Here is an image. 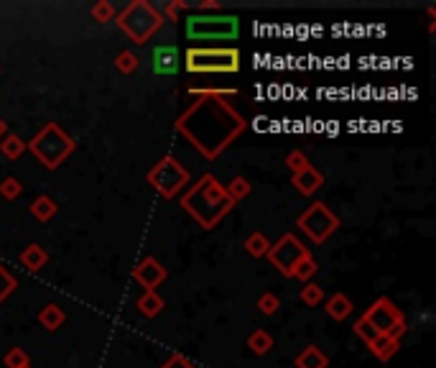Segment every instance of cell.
Instances as JSON below:
<instances>
[{"label": "cell", "mask_w": 436, "mask_h": 368, "mask_svg": "<svg viewBox=\"0 0 436 368\" xmlns=\"http://www.w3.org/2000/svg\"><path fill=\"white\" fill-rule=\"evenodd\" d=\"M21 195H24V184H21V179L6 177L3 182H0V197H3V200L13 203V200H19Z\"/></svg>", "instance_id": "cell-30"}, {"label": "cell", "mask_w": 436, "mask_h": 368, "mask_svg": "<svg viewBox=\"0 0 436 368\" xmlns=\"http://www.w3.org/2000/svg\"><path fill=\"white\" fill-rule=\"evenodd\" d=\"M355 335H358L365 345H370V343H373V340L378 337V332H375V327L368 325V322H365V320L360 317L358 322H355Z\"/></svg>", "instance_id": "cell-35"}, {"label": "cell", "mask_w": 436, "mask_h": 368, "mask_svg": "<svg viewBox=\"0 0 436 368\" xmlns=\"http://www.w3.org/2000/svg\"><path fill=\"white\" fill-rule=\"evenodd\" d=\"M26 141L21 138L19 133H8L3 141H0V153L6 156V159H11V161H16V159H21L26 153Z\"/></svg>", "instance_id": "cell-21"}, {"label": "cell", "mask_w": 436, "mask_h": 368, "mask_svg": "<svg viewBox=\"0 0 436 368\" xmlns=\"http://www.w3.org/2000/svg\"><path fill=\"white\" fill-rule=\"evenodd\" d=\"M286 166H289L291 177H294V174L303 172V169L309 166V159H306V153L303 151H291L289 156H286Z\"/></svg>", "instance_id": "cell-34"}, {"label": "cell", "mask_w": 436, "mask_h": 368, "mask_svg": "<svg viewBox=\"0 0 436 368\" xmlns=\"http://www.w3.org/2000/svg\"><path fill=\"white\" fill-rule=\"evenodd\" d=\"M199 8H202V11H204V13H209V11H212V13H217L222 6H219L217 0H204V3H199Z\"/></svg>", "instance_id": "cell-38"}, {"label": "cell", "mask_w": 436, "mask_h": 368, "mask_svg": "<svg viewBox=\"0 0 436 368\" xmlns=\"http://www.w3.org/2000/svg\"><path fill=\"white\" fill-rule=\"evenodd\" d=\"M151 69L158 77H174L182 69V54L174 44H158L151 51Z\"/></svg>", "instance_id": "cell-11"}, {"label": "cell", "mask_w": 436, "mask_h": 368, "mask_svg": "<svg viewBox=\"0 0 436 368\" xmlns=\"http://www.w3.org/2000/svg\"><path fill=\"white\" fill-rule=\"evenodd\" d=\"M301 302L306 307H319L321 302H324V289L314 282H306L301 287Z\"/></svg>", "instance_id": "cell-29"}, {"label": "cell", "mask_w": 436, "mask_h": 368, "mask_svg": "<svg viewBox=\"0 0 436 368\" xmlns=\"http://www.w3.org/2000/svg\"><path fill=\"white\" fill-rule=\"evenodd\" d=\"M248 348L253 350L255 356H266L268 350L273 348V335L268 330H253L250 332V337H248Z\"/></svg>", "instance_id": "cell-24"}, {"label": "cell", "mask_w": 436, "mask_h": 368, "mask_svg": "<svg viewBox=\"0 0 436 368\" xmlns=\"http://www.w3.org/2000/svg\"><path fill=\"white\" fill-rule=\"evenodd\" d=\"M26 368H33V366H26Z\"/></svg>", "instance_id": "cell-40"}, {"label": "cell", "mask_w": 436, "mask_h": 368, "mask_svg": "<svg viewBox=\"0 0 436 368\" xmlns=\"http://www.w3.org/2000/svg\"><path fill=\"white\" fill-rule=\"evenodd\" d=\"M255 307H258V310H261L266 317H273V315L281 310V300L273 295V292H263V295L258 297V302H255Z\"/></svg>", "instance_id": "cell-31"}, {"label": "cell", "mask_w": 436, "mask_h": 368, "mask_svg": "<svg viewBox=\"0 0 436 368\" xmlns=\"http://www.w3.org/2000/svg\"><path fill=\"white\" fill-rule=\"evenodd\" d=\"M64 320H67V315H64V310H61L56 302H48V305L41 307V312H38V322H41V327H46L48 332H56L61 325H64Z\"/></svg>", "instance_id": "cell-17"}, {"label": "cell", "mask_w": 436, "mask_h": 368, "mask_svg": "<svg viewBox=\"0 0 436 368\" xmlns=\"http://www.w3.org/2000/svg\"><path fill=\"white\" fill-rule=\"evenodd\" d=\"M187 36L192 41H235L240 36V19L237 16H189L187 21Z\"/></svg>", "instance_id": "cell-6"}, {"label": "cell", "mask_w": 436, "mask_h": 368, "mask_svg": "<svg viewBox=\"0 0 436 368\" xmlns=\"http://www.w3.org/2000/svg\"><path fill=\"white\" fill-rule=\"evenodd\" d=\"M115 24L135 46H145L161 31V26L166 21L153 3H148V0H133L123 11H118Z\"/></svg>", "instance_id": "cell-3"}, {"label": "cell", "mask_w": 436, "mask_h": 368, "mask_svg": "<svg viewBox=\"0 0 436 368\" xmlns=\"http://www.w3.org/2000/svg\"><path fill=\"white\" fill-rule=\"evenodd\" d=\"M115 69L120 74H125V77H130V74H135L138 72V67H140V56L135 54V51H130V49H123V51H118V56H115Z\"/></svg>", "instance_id": "cell-22"}, {"label": "cell", "mask_w": 436, "mask_h": 368, "mask_svg": "<svg viewBox=\"0 0 436 368\" xmlns=\"http://www.w3.org/2000/svg\"><path fill=\"white\" fill-rule=\"evenodd\" d=\"M329 366V358L327 353L316 345H306L296 356V368H327Z\"/></svg>", "instance_id": "cell-18"}, {"label": "cell", "mask_w": 436, "mask_h": 368, "mask_svg": "<svg viewBox=\"0 0 436 368\" xmlns=\"http://www.w3.org/2000/svg\"><path fill=\"white\" fill-rule=\"evenodd\" d=\"M319 271V264L314 261V256H303L301 261L296 264V269H294V274H291V279H296V282H301V284H306V282H311L314 279V274Z\"/></svg>", "instance_id": "cell-25"}, {"label": "cell", "mask_w": 436, "mask_h": 368, "mask_svg": "<svg viewBox=\"0 0 436 368\" xmlns=\"http://www.w3.org/2000/svg\"><path fill=\"white\" fill-rule=\"evenodd\" d=\"M182 208L187 215H192L197 225L212 230L235 205L224 195V184H219L214 174H202L187 192H182Z\"/></svg>", "instance_id": "cell-2"}, {"label": "cell", "mask_w": 436, "mask_h": 368, "mask_svg": "<svg viewBox=\"0 0 436 368\" xmlns=\"http://www.w3.org/2000/svg\"><path fill=\"white\" fill-rule=\"evenodd\" d=\"M174 128L192 141V146L204 156L214 161L224 148L235 141L242 131L248 128V121L232 108L224 98H199L192 108L176 118Z\"/></svg>", "instance_id": "cell-1"}, {"label": "cell", "mask_w": 436, "mask_h": 368, "mask_svg": "<svg viewBox=\"0 0 436 368\" xmlns=\"http://www.w3.org/2000/svg\"><path fill=\"white\" fill-rule=\"evenodd\" d=\"M187 8H189L187 0H171V3H166V6L161 8V16H164V21L176 24V21H179V16H182V11H187Z\"/></svg>", "instance_id": "cell-33"}, {"label": "cell", "mask_w": 436, "mask_h": 368, "mask_svg": "<svg viewBox=\"0 0 436 368\" xmlns=\"http://www.w3.org/2000/svg\"><path fill=\"white\" fill-rule=\"evenodd\" d=\"M184 69L192 74H235L240 72V51L235 46H192L184 54Z\"/></svg>", "instance_id": "cell-5"}, {"label": "cell", "mask_w": 436, "mask_h": 368, "mask_svg": "<svg viewBox=\"0 0 436 368\" xmlns=\"http://www.w3.org/2000/svg\"><path fill=\"white\" fill-rule=\"evenodd\" d=\"M26 146H28V151L46 166L48 172H56V169L74 153L77 143H74V138L61 128L59 123H46Z\"/></svg>", "instance_id": "cell-4"}, {"label": "cell", "mask_w": 436, "mask_h": 368, "mask_svg": "<svg viewBox=\"0 0 436 368\" xmlns=\"http://www.w3.org/2000/svg\"><path fill=\"white\" fill-rule=\"evenodd\" d=\"M363 320L368 325L375 327L378 335H390V337H395V340H400L408 330L406 317H403L400 307H395V302L390 300V297H378V300L365 310Z\"/></svg>", "instance_id": "cell-8"}, {"label": "cell", "mask_w": 436, "mask_h": 368, "mask_svg": "<svg viewBox=\"0 0 436 368\" xmlns=\"http://www.w3.org/2000/svg\"><path fill=\"white\" fill-rule=\"evenodd\" d=\"M250 190H253V184L248 182V179L242 177H232V182L230 184H224V195L230 197L232 200V205H237V203H242L245 197L250 195Z\"/></svg>", "instance_id": "cell-23"}, {"label": "cell", "mask_w": 436, "mask_h": 368, "mask_svg": "<svg viewBox=\"0 0 436 368\" xmlns=\"http://www.w3.org/2000/svg\"><path fill=\"white\" fill-rule=\"evenodd\" d=\"M303 256H309V248H306L294 233H284L276 243H271V251L266 253V258L271 261L273 269L281 271V274L289 276V279Z\"/></svg>", "instance_id": "cell-10"}, {"label": "cell", "mask_w": 436, "mask_h": 368, "mask_svg": "<svg viewBox=\"0 0 436 368\" xmlns=\"http://www.w3.org/2000/svg\"><path fill=\"white\" fill-rule=\"evenodd\" d=\"M31 215L36 218L38 223H48L51 218H54L56 213H59V205L54 203V197H48V195H38L33 203H31Z\"/></svg>", "instance_id": "cell-20"}, {"label": "cell", "mask_w": 436, "mask_h": 368, "mask_svg": "<svg viewBox=\"0 0 436 368\" xmlns=\"http://www.w3.org/2000/svg\"><path fill=\"white\" fill-rule=\"evenodd\" d=\"M6 136H8V123L3 121V118H0V141H3Z\"/></svg>", "instance_id": "cell-39"}, {"label": "cell", "mask_w": 436, "mask_h": 368, "mask_svg": "<svg viewBox=\"0 0 436 368\" xmlns=\"http://www.w3.org/2000/svg\"><path fill=\"white\" fill-rule=\"evenodd\" d=\"M189 95H199V98H204V95H209V98H235L237 90L232 87V90H197V87H189Z\"/></svg>", "instance_id": "cell-36"}, {"label": "cell", "mask_w": 436, "mask_h": 368, "mask_svg": "<svg viewBox=\"0 0 436 368\" xmlns=\"http://www.w3.org/2000/svg\"><path fill=\"white\" fill-rule=\"evenodd\" d=\"M166 276H169L166 266L153 256L143 258V261L133 269V279L145 289V292H156V287H161V284L166 282Z\"/></svg>", "instance_id": "cell-12"}, {"label": "cell", "mask_w": 436, "mask_h": 368, "mask_svg": "<svg viewBox=\"0 0 436 368\" xmlns=\"http://www.w3.org/2000/svg\"><path fill=\"white\" fill-rule=\"evenodd\" d=\"M368 348H370V353L378 358V361L388 363L400 350V340H395V337H390V335H378L375 340L368 345Z\"/></svg>", "instance_id": "cell-14"}, {"label": "cell", "mask_w": 436, "mask_h": 368, "mask_svg": "<svg viewBox=\"0 0 436 368\" xmlns=\"http://www.w3.org/2000/svg\"><path fill=\"white\" fill-rule=\"evenodd\" d=\"M164 307H166V302L158 297V292H143V295L135 300V310H138L143 317H158Z\"/></svg>", "instance_id": "cell-19"}, {"label": "cell", "mask_w": 436, "mask_h": 368, "mask_svg": "<svg viewBox=\"0 0 436 368\" xmlns=\"http://www.w3.org/2000/svg\"><path fill=\"white\" fill-rule=\"evenodd\" d=\"M90 16H92V21H97V24H110V21H115L118 8L113 6L110 0H97L95 6L90 8Z\"/></svg>", "instance_id": "cell-27"}, {"label": "cell", "mask_w": 436, "mask_h": 368, "mask_svg": "<svg viewBox=\"0 0 436 368\" xmlns=\"http://www.w3.org/2000/svg\"><path fill=\"white\" fill-rule=\"evenodd\" d=\"M294 187H296L299 192H301L303 197H311L314 192H319L321 187H324V174L319 172V169H314V166H306L303 172L294 174Z\"/></svg>", "instance_id": "cell-13"}, {"label": "cell", "mask_w": 436, "mask_h": 368, "mask_svg": "<svg viewBox=\"0 0 436 368\" xmlns=\"http://www.w3.org/2000/svg\"><path fill=\"white\" fill-rule=\"evenodd\" d=\"M268 251H271V240H268L263 233H253L245 238V253H248V256L263 258Z\"/></svg>", "instance_id": "cell-26"}, {"label": "cell", "mask_w": 436, "mask_h": 368, "mask_svg": "<svg viewBox=\"0 0 436 368\" xmlns=\"http://www.w3.org/2000/svg\"><path fill=\"white\" fill-rule=\"evenodd\" d=\"M161 368H197V366H194L187 356H182V353H174V356H171Z\"/></svg>", "instance_id": "cell-37"}, {"label": "cell", "mask_w": 436, "mask_h": 368, "mask_svg": "<svg viewBox=\"0 0 436 368\" xmlns=\"http://www.w3.org/2000/svg\"><path fill=\"white\" fill-rule=\"evenodd\" d=\"M19 261H21V266H26L28 271H41L43 266L48 264V251L43 248V245L31 243L26 251H21Z\"/></svg>", "instance_id": "cell-16"}, {"label": "cell", "mask_w": 436, "mask_h": 368, "mask_svg": "<svg viewBox=\"0 0 436 368\" xmlns=\"http://www.w3.org/2000/svg\"><path fill=\"white\" fill-rule=\"evenodd\" d=\"M3 363H6V368H26L31 366V356L24 348H11L3 356Z\"/></svg>", "instance_id": "cell-32"}, {"label": "cell", "mask_w": 436, "mask_h": 368, "mask_svg": "<svg viewBox=\"0 0 436 368\" xmlns=\"http://www.w3.org/2000/svg\"><path fill=\"white\" fill-rule=\"evenodd\" d=\"M145 179H148V184H151L161 197L174 200V197H179L184 190H187V184L192 182V174L187 172V166H184L182 161L169 153V156H164V159L153 166L151 172L145 174Z\"/></svg>", "instance_id": "cell-7"}, {"label": "cell", "mask_w": 436, "mask_h": 368, "mask_svg": "<svg viewBox=\"0 0 436 368\" xmlns=\"http://www.w3.org/2000/svg\"><path fill=\"white\" fill-rule=\"evenodd\" d=\"M16 289H19V279H16V274H11L6 266L0 264V305H3Z\"/></svg>", "instance_id": "cell-28"}, {"label": "cell", "mask_w": 436, "mask_h": 368, "mask_svg": "<svg viewBox=\"0 0 436 368\" xmlns=\"http://www.w3.org/2000/svg\"><path fill=\"white\" fill-rule=\"evenodd\" d=\"M324 310H327V315L334 320V322H342V320H347L352 315V302L347 295H342V292H337V295H332L329 300H324Z\"/></svg>", "instance_id": "cell-15"}, {"label": "cell", "mask_w": 436, "mask_h": 368, "mask_svg": "<svg viewBox=\"0 0 436 368\" xmlns=\"http://www.w3.org/2000/svg\"><path fill=\"white\" fill-rule=\"evenodd\" d=\"M296 228L314 245H321L339 228V218L324 203H314L296 218Z\"/></svg>", "instance_id": "cell-9"}]
</instances>
